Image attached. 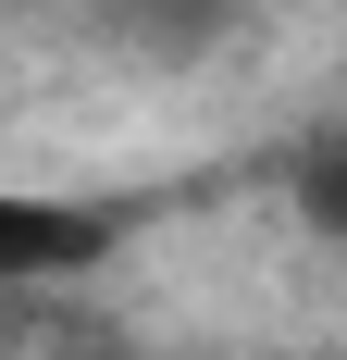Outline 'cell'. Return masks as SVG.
I'll use <instances>...</instances> for the list:
<instances>
[{"label":"cell","instance_id":"obj_2","mask_svg":"<svg viewBox=\"0 0 347 360\" xmlns=\"http://www.w3.org/2000/svg\"><path fill=\"white\" fill-rule=\"evenodd\" d=\"M100 25H124L137 50H211L236 25V0H100Z\"/></svg>","mask_w":347,"mask_h":360},{"label":"cell","instance_id":"obj_1","mask_svg":"<svg viewBox=\"0 0 347 360\" xmlns=\"http://www.w3.org/2000/svg\"><path fill=\"white\" fill-rule=\"evenodd\" d=\"M100 249H112V212H74V199H13V186H0V286L87 274Z\"/></svg>","mask_w":347,"mask_h":360}]
</instances>
